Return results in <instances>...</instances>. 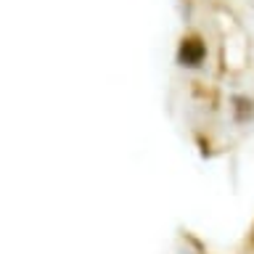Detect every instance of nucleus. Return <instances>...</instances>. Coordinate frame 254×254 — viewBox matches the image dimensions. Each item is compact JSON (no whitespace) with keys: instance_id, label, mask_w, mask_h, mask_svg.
Wrapping results in <instances>:
<instances>
[{"instance_id":"f257e3e1","label":"nucleus","mask_w":254,"mask_h":254,"mask_svg":"<svg viewBox=\"0 0 254 254\" xmlns=\"http://www.w3.org/2000/svg\"><path fill=\"white\" fill-rule=\"evenodd\" d=\"M206 59V45L198 35H188L180 40V48H178V64L180 66H188V69H196L201 66Z\"/></svg>"},{"instance_id":"f03ea898","label":"nucleus","mask_w":254,"mask_h":254,"mask_svg":"<svg viewBox=\"0 0 254 254\" xmlns=\"http://www.w3.org/2000/svg\"><path fill=\"white\" fill-rule=\"evenodd\" d=\"M233 109H236V119L238 122H249L254 117V101L244 98V95H236L233 98Z\"/></svg>"},{"instance_id":"7ed1b4c3","label":"nucleus","mask_w":254,"mask_h":254,"mask_svg":"<svg viewBox=\"0 0 254 254\" xmlns=\"http://www.w3.org/2000/svg\"><path fill=\"white\" fill-rule=\"evenodd\" d=\"M180 254H193V252H188V249H186V252H180Z\"/></svg>"},{"instance_id":"20e7f679","label":"nucleus","mask_w":254,"mask_h":254,"mask_svg":"<svg viewBox=\"0 0 254 254\" xmlns=\"http://www.w3.org/2000/svg\"><path fill=\"white\" fill-rule=\"evenodd\" d=\"M252 246H254V230H252Z\"/></svg>"}]
</instances>
